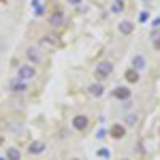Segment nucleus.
<instances>
[{"instance_id": "f257e3e1", "label": "nucleus", "mask_w": 160, "mask_h": 160, "mask_svg": "<svg viewBox=\"0 0 160 160\" xmlns=\"http://www.w3.org/2000/svg\"><path fill=\"white\" fill-rule=\"evenodd\" d=\"M113 71H115V64H113V60H109V58H102V60L96 64V68H94V81L105 83L111 75H113Z\"/></svg>"}, {"instance_id": "f03ea898", "label": "nucleus", "mask_w": 160, "mask_h": 160, "mask_svg": "<svg viewBox=\"0 0 160 160\" xmlns=\"http://www.w3.org/2000/svg\"><path fill=\"white\" fill-rule=\"evenodd\" d=\"M37 75H38L37 66L26 62V64H19V66H17V73H15V77H17V79H22V81H26V83H32V81L37 79Z\"/></svg>"}, {"instance_id": "7ed1b4c3", "label": "nucleus", "mask_w": 160, "mask_h": 160, "mask_svg": "<svg viewBox=\"0 0 160 160\" xmlns=\"http://www.w3.org/2000/svg\"><path fill=\"white\" fill-rule=\"evenodd\" d=\"M90 126H92V122H90V115H86V113H75L73 118H71V128H73L75 132H88L90 130Z\"/></svg>"}, {"instance_id": "20e7f679", "label": "nucleus", "mask_w": 160, "mask_h": 160, "mask_svg": "<svg viewBox=\"0 0 160 160\" xmlns=\"http://www.w3.org/2000/svg\"><path fill=\"white\" fill-rule=\"evenodd\" d=\"M24 58L28 60V64H34V66H38V64H43V51H41V47L38 45H28L24 51Z\"/></svg>"}, {"instance_id": "39448f33", "label": "nucleus", "mask_w": 160, "mask_h": 160, "mask_svg": "<svg viewBox=\"0 0 160 160\" xmlns=\"http://www.w3.org/2000/svg\"><path fill=\"white\" fill-rule=\"evenodd\" d=\"M47 22H49L51 28H64V26H66V13L62 11L60 7H56V9H51V11H49Z\"/></svg>"}, {"instance_id": "423d86ee", "label": "nucleus", "mask_w": 160, "mask_h": 160, "mask_svg": "<svg viewBox=\"0 0 160 160\" xmlns=\"http://www.w3.org/2000/svg\"><path fill=\"white\" fill-rule=\"evenodd\" d=\"M28 88H30V83H26V81L17 79V77H11V79H9V83H7V90L11 92L13 96H22V94H26V92H28Z\"/></svg>"}, {"instance_id": "0eeeda50", "label": "nucleus", "mask_w": 160, "mask_h": 160, "mask_svg": "<svg viewBox=\"0 0 160 160\" xmlns=\"http://www.w3.org/2000/svg\"><path fill=\"white\" fill-rule=\"evenodd\" d=\"M111 98L118 100V102H124V100H130L132 98V90L128 86H115L111 90Z\"/></svg>"}, {"instance_id": "6e6552de", "label": "nucleus", "mask_w": 160, "mask_h": 160, "mask_svg": "<svg viewBox=\"0 0 160 160\" xmlns=\"http://www.w3.org/2000/svg\"><path fill=\"white\" fill-rule=\"evenodd\" d=\"M105 92H107V88H105V83H100V81H92V83L86 86V94H90L92 98H102Z\"/></svg>"}, {"instance_id": "1a4fd4ad", "label": "nucleus", "mask_w": 160, "mask_h": 160, "mask_svg": "<svg viewBox=\"0 0 160 160\" xmlns=\"http://www.w3.org/2000/svg\"><path fill=\"white\" fill-rule=\"evenodd\" d=\"M109 137H111V139H115V141L124 139V137H126V126H124L122 122H113L109 126Z\"/></svg>"}, {"instance_id": "9d476101", "label": "nucleus", "mask_w": 160, "mask_h": 160, "mask_svg": "<svg viewBox=\"0 0 160 160\" xmlns=\"http://www.w3.org/2000/svg\"><path fill=\"white\" fill-rule=\"evenodd\" d=\"M118 32H120L122 37H130V34L135 32V22H130V19H122V22L118 24Z\"/></svg>"}, {"instance_id": "9b49d317", "label": "nucleus", "mask_w": 160, "mask_h": 160, "mask_svg": "<svg viewBox=\"0 0 160 160\" xmlns=\"http://www.w3.org/2000/svg\"><path fill=\"white\" fill-rule=\"evenodd\" d=\"M58 41H60V38L56 37V34H43V37L38 38V47H47V49H51V47L58 45Z\"/></svg>"}, {"instance_id": "f8f14e48", "label": "nucleus", "mask_w": 160, "mask_h": 160, "mask_svg": "<svg viewBox=\"0 0 160 160\" xmlns=\"http://www.w3.org/2000/svg\"><path fill=\"white\" fill-rule=\"evenodd\" d=\"M47 149V145L43 143V141H32L30 145H28V154L30 156H38V154H43Z\"/></svg>"}, {"instance_id": "ddd939ff", "label": "nucleus", "mask_w": 160, "mask_h": 160, "mask_svg": "<svg viewBox=\"0 0 160 160\" xmlns=\"http://www.w3.org/2000/svg\"><path fill=\"white\" fill-rule=\"evenodd\" d=\"M130 68H135V71H139V73H143V71H145V58H143L141 53L132 56V60H130Z\"/></svg>"}, {"instance_id": "4468645a", "label": "nucleus", "mask_w": 160, "mask_h": 160, "mask_svg": "<svg viewBox=\"0 0 160 160\" xmlns=\"http://www.w3.org/2000/svg\"><path fill=\"white\" fill-rule=\"evenodd\" d=\"M7 130H9L11 135H22V132H24V122H22V120H9Z\"/></svg>"}, {"instance_id": "2eb2a0df", "label": "nucleus", "mask_w": 160, "mask_h": 160, "mask_svg": "<svg viewBox=\"0 0 160 160\" xmlns=\"http://www.w3.org/2000/svg\"><path fill=\"white\" fill-rule=\"evenodd\" d=\"M137 122H139V113H137V111H128L122 124L126 126V128H135V126H137Z\"/></svg>"}, {"instance_id": "dca6fc26", "label": "nucleus", "mask_w": 160, "mask_h": 160, "mask_svg": "<svg viewBox=\"0 0 160 160\" xmlns=\"http://www.w3.org/2000/svg\"><path fill=\"white\" fill-rule=\"evenodd\" d=\"M124 79L128 81V83H137L139 79H141V73L135 71V68H126V73H124Z\"/></svg>"}, {"instance_id": "f3484780", "label": "nucleus", "mask_w": 160, "mask_h": 160, "mask_svg": "<svg viewBox=\"0 0 160 160\" xmlns=\"http://www.w3.org/2000/svg\"><path fill=\"white\" fill-rule=\"evenodd\" d=\"M126 11V2L124 0H111V13L113 15H120Z\"/></svg>"}, {"instance_id": "a211bd4d", "label": "nucleus", "mask_w": 160, "mask_h": 160, "mask_svg": "<svg viewBox=\"0 0 160 160\" xmlns=\"http://www.w3.org/2000/svg\"><path fill=\"white\" fill-rule=\"evenodd\" d=\"M7 160H22V149L15 148V145H11V148H7Z\"/></svg>"}, {"instance_id": "6ab92c4d", "label": "nucleus", "mask_w": 160, "mask_h": 160, "mask_svg": "<svg viewBox=\"0 0 160 160\" xmlns=\"http://www.w3.org/2000/svg\"><path fill=\"white\" fill-rule=\"evenodd\" d=\"M32 7H34V17H43L47 13L45 4H41V0H32Z\"/></svg>"}, {"instance_id": "aec40b11", "label": "nucleus", "mask_w": 160, "mask_h": 160, "mask_svg": "<svg viewBox=\"0 0 160 160\" xmlns=\"http://www.w3.org/2000/svg\"><path fill=\"white\" fill-rule=\"evenodd\" d=\"M96 154H98V158H102V160H109L111 158L109 148H98V149H96Z\"/></svg>"}, {"instance_id": "412c9836", "label": "nucleus", "mask_w": 160, "mask_h": 160, "mask_svg": "<svg viewBox=\"0 0 160 160\" xmlns=\"http://www.w3.org/2000/svg\"><path fill=\"white\" fill-rule=\"evenodd\" d=\"M107 137H109V128H98V130H96V139H98V141H105Z\"/></svg>"}, {"instance_id": "4be33fe9", "label": "nucleus", "mask_w": 160, "mask_h": 160, "mask_svg": "<svg viewBox=\"0 0 160 160\" xmlns=\"http://www.w3.org/2000/svg\"><path fill=\"white\" fill-rule=\"evenodd\" d=\"M130 109H132V102H130V100H124V102H120V111H122V113H128Z\"/></svg>"}, {"instance_id": "5701e85b", "label": "nucleus", "mask_w": 160, "mask_h": 160, "mask_svg": "<svg viewBox=\"0 0 160 160\" xmlns=\"http://www.w3.org/2000/svg\"><path fill=\"white\" fill-rule=\"evenodd\" d=\"M81 2H83V0H66L68 7H81Z\"/></svg>"}, {"instance_id": "b1692460", "label": "nucleus", "mask_w": 160, "mask_h": 160, "mask_svg": "<svg viewBox=\"0 0 160 160\" xmlns=\"http://www.w3.org/2000/svg\"><path fill=\"white\" fill-rule=\"evenodd\" d=\"M154 47H156V49H160V38H154Z\"/></svg>"}, {"instance_id": "393cba45", "label": "nucleus", "mask_w": 160, "mask_h": 160, "mask_svg": "<svg viewBox=\"0 0 160 160\" xmlns=\"http://www.w3.org/2000/svg\"><path fill=\"white\" fill-rule=\"evenodd\" d=\"M0 160H7V156H0Z\"/></svg>"}, {"instance_id": "a878e982", "label": "nucleus", "mask_w": 160, "mask_h": 160, "mask_svg": "<svg viewBox=\"0 0 160 160\" xmlns=\"http://www.w3.org/2000/svg\"><path fill=\"white\" fill-rule=\"evenodd\" d=\"M120 160H130V158H120Z\"/></svg>"}, {"instance_id": "bb28decb", "label": "nucleus", "mask_w": 160, "mask_h": 160, "mask_svg": "<svg viewBox=\"0 0 160 160\" xmlns=\"http://www.w3.org/2000/svg\"><path fill=\"white\" fill-rule=\"evenodd\" d=\"M71 160H79V158H71Z\"/></svg>"}]
</instances>
